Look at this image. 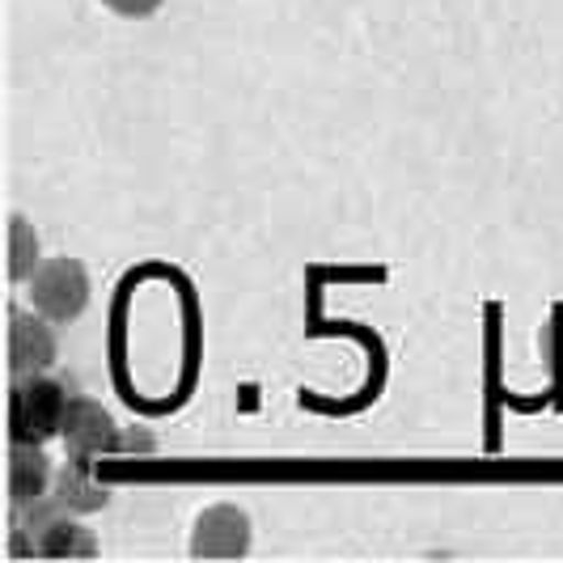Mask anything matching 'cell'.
Wrapping results in <instances>:
<instances>
[{"label":"cell","mask_w":563,"mask_h":563,"mask_svg":"<svg viewBox=\"0 0 563 563\" xmlns=\"http://www.w3.org/2000/svg\"><path fill=\"white\" fill-rule=\"evenodd\" d=\"M68 386L52 373H30L13 377V395H9V441L18 445H47L56 441L64 416H68Z\"/></svg>","instance_id":"6da1fadb"},{"label":"cell","mask_w":563,"mask_h":563,"mask_svg":"<svg viewBox=\"0 0 563 563\" xmlns=\"http://www.w3.org/2000/svg\"><path fill=\"white\" fill-rule=\"evenodd\" d=\"M89 272H85L81 258L73 254H56V258H43L38 272L26 280V297L30 306L52 318L56 327H68L77 322L85 310H89Z\"/></svg>","instance_id":"7a4b0ae2"},{"label":"cell","mask_w":563,"mask_h":563,"mask_svg":"<svg viewBox=\"0 0 563 563\" xmlns=\"http://www.w3.org/2000/svg\"><path fill=\"white\" fill-rule=\"evenodd\" d=\"M59 441L68 457H81V462H98V457H111L123 450V428L114 423V416L85 395H73L68 402V416L59 428Z\"/></svg>","instance_id":"3957f363"},{"label":"cell","mask_w":563,"mask_h":563,"mask_svg":"<svg viewBox=\"0 0 563 563\" xmlns=\"http://www.w3.org/2000/svg\"><path fill=\"white\" fill-rule=\"evenodd\" d=\"M254 547V521L246 508L212 505L191 526V555L196 560H242Z\"/></svg>","instance_id":"277c9868"},{"label":"cell","mask_w":563,"mask_h":563,"mask_svg":"<svg viewBox=\"0 0 563 563\" xmlns=\"http://www.w3.org/2000/svg\"><path fill=\"white\" fill-rule=\"evenodd\" d=\"M59 356L56 322L34 310L9 313V373L13 377H30V373H47Z\"/></svg>","instance_id":"5b68a950"},{"label":"cell","mask_w":563,"mask_h":563,"mask_svg":"<svg viewBox=\"0 0 563 563\" xmlns=\"http://www.w3.org/2000/svg\"><path fill=\"white\" fill-rule=\"evenodd\" d=\"M4 483H9V505L26 508L43 496H52L56 483V466L47 457V445H9V466H4Z\"/></svg>","instance_id":"8992f818"},{"label":"cell","mask_w":563,"mask_h":563,"mask_svg":"<svg viewBox=\"0 0 563 563\" xmlns=\"http://www.w3.org/2000/svg\"><path fill=\"white\" fill-rule=\"evenodd\" d=\"M52 500H56L64 512L73 517H89V512H102L111 505V487L93 479V462H81V457H68L64 471L52 483Z\"/></svg>","instance_id":"52a82bcc"},{"label":"cell","mask_w":563,"mask_h":563,"mask_svg":"<svg viewBox=\"0 0 563 563\" xmlns=\"http://www.w3.org/2000/svg\"><path fill=\"white\" fill-rule=\"evenodd\" d=\"M34 555H43V560H93L98 538L89 534L73 512H56L34 530Z\"/></svg>","instance_id":"ba28073f"},{"label":"cell","mask_w":563,"mask_h":563,"mask_svg":"<svg viewBox=\"0 0 563 563\" xmlns=\"http://www.w3.org/2000/svg\"><path fill=\"white\" fill-rule=\"evenodd\" d=\"M43 263V242H38V229L30 217L13 212L9 217V280L26 284Z\"/></svg>","instance_id":"9c48e42d"},{"label":"cell","mask_w":563,"mask_h":563,"mask_svg":"<svg viewBox=\"0 0 563 563\" xmlns=\"http://www.w3.org/2000/svg\"><path fill=\"white\" fill-rule=\"evenodd\" d=\"M538 343H542V356H547V365L555 368V373H563V310L551 313V322L542 327Z\"/></svg>","instance_id":"30bf717a"},{"label":"cell","mask_w":563,"mask_h":563,"mask_svg":"<svg viewBox=\"0 0 563 563\" xmlns=\"http://www.w3.org/2000/svg\"><path fill=\"white\" fill-rule=\"evenodd\" d=\"M107 9H111L114 18H123V22H144V18H153L166 0H102Z\"/></svg>","instance_id":"8fae6325"}]
</instances>
